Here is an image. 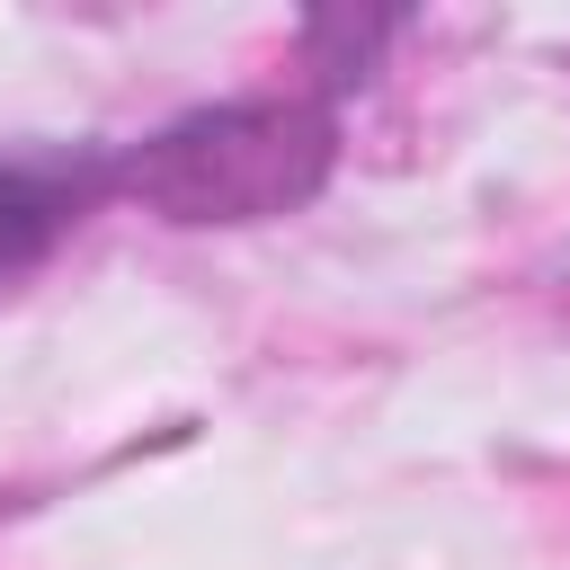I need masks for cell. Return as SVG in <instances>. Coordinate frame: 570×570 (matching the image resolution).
<instances>
[{"label": "cell", "instance_id": "7a4b0ae2", "mask_svg": "<svg viewBox=\"0 0 570 570\" xmlns=\"http://www.w3.org/2000/svg\"><path fill=\"white\" fill-rule=\"evenodd\" d=\"M116 196V151H0V294H18Z\"/></svg>", "mask_w": 570, "mask_h": 570}, {"label": "cell", "instance_id": "6da1fadb", "mask_svg": "<svg viewBox=\"0 0 570 570\" xmlns=\"http://www.w3.org/2000/svg\"><path fill=\"white\" fill-rule=\"evenodd\" d=\"M338 169V116L321 89L285 98H214L116 151V187L160 223H276L312 205Z\"/></svg>", "mask_w": 570, "mask_h": 570}]
</instances>
